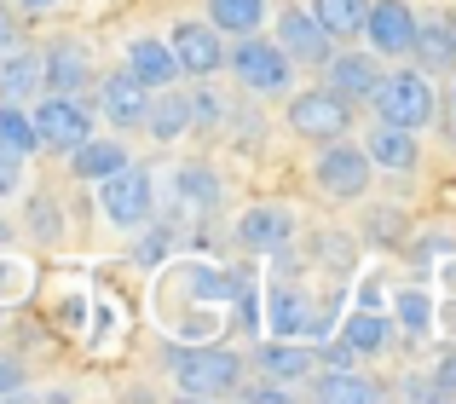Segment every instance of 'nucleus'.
I'll list each match as a JSON object with an SVG mask.
<instances>
[{
  "instance_id": "f257e3e1",
  "label": "nucleus",
  "mask_w": 456,
  "mask_h": 404,
  "mask_svg": "<svg viewBox=\"0 0 456 404\" xmlns=\"http://www.w3.org/2000/svg\"><path fill=\"white\" fill-rule=\"evenodd\" d=\"M167 364H174V382L185 387L191 399L232 393L237 370H243V359H237L232 347H174V352H167Z\"/></svg>"
},
{
  "instance_id": "f03ea898",
  "label": "nucleus",
  "mask_w": 456,
  "mask_h": 404,
  "mask_svg": "<svg viewBox=\"0 0 456 404\" xmlns=\"http://www.w3.org/2000/svg\"><path fill=\"white\" fill-rule=\"evenodd\" d=\"M370 99H376L381 122H399V127H422L428 116H434V87H428L422 69H399V76H381L376 87H370Z\"/></svg>"
},
{
  "instance_id": "7ed1b4c3",
  "label": "nucleus",
  "mask_w": 456,
  "mask_h": 404,
  "mask_svg": "<svg viewBox=\"0 0 456 404\" xmlns=\"http://www.w3.org/2000/svg\"><path fill=\"white\" fill-rule=\"evenodd\" d=\"M29 127H35V139H41V150H76L81 139L93 133V116L76 93H53V99L35 104Z\"/></svg>"
},
{
  "instance_id": "20e7f679",
  "label": "nucleus",
  "mask_w": 456,
  "mask_h": 404,
  "mask_svg": "<svg viewBox=\"0 0 456 404\" xmlns=\"http://www.w3.org/2000/svg\"><path fill=\"white\" fill-rule=\"evenodd\" d=\"M99 202L104 214H110V225H122V231H139V225L151 220V174L134 168V162H122L116 174H104L99 180Z\"/></svg>"
},
{
  "instance_id": "39448f33",
  "label": "nucleus",
  "mask_w": 456,
  "mask_h": 404,
  "mask_svg": "<svg viewBox=\"0 0 456 404\" xmlns=\"http://www.w3.org/2000/svg\"><path fill=\"white\" fill-rule=\"evenodd\" d=\"M370 168H376V162H370L358 145H341V139H330V150L318 157V191L335 197V202H353V197L370 191Z\"/></svg>"
},
{
  "instance_id": "423d86ee",
  "label": "nucleus",
  "mask_w": 456,
  "mask_h": 404,
  "mask_svg": "<svg viewBox=\"0 0 456 404\" xmlns=\"http://www.w3.org/2000/svg\"><path fill=\"white\" fill-rule=\"evenodd\" d=\"M289 127L301 139H341L346 133V99L341 93H330V87H312L301 93V99H289Z\"/></svg>"
},
{
  "instance_id": "0eeeda50",
  "label": "nucleus",
  "mask_w": 456,
  "mask_h": 404,
  "mask_svg": "<svg viewBox=\"0 0 456 404\" xmlns=\"http://www.w3.org/2000/svg\"><path fill=\"white\" fill-rule=\"evenodd\" d=\"M364 35H370L376 53L404 58L416 46V12L404 6V0H370L364 6Z\"/></svg>"
},
{
  "instance_id": "6e6552de",
  "label": "nucleus",
  "mask_w": 456,
  "mask_h": 404,
  "mask_svg": "<svg viewBox=\"0 0 456 404\" xmlns=\"http://www.w3.org/2000/svg\"><path fill=\"white\" fill-rule=\"evenodd\" d=\"M232 64H237L248 93H283L289 87V58H283L278 41H243L232 53Z\"/></svg>"
},
{
  "instance_id": "1a4fd4ad",
  "label": "nucleus",
  "mask_w": 456,
  "mask_h": 404,
  "mask_svg": "<svg viewBox=\"0 0 456 404\" xmlns=\"http://www.w3.org/2000/svg\"><path fill=\"white\" fill-rule=\"evenodd\" d=\"M266 312H272V329H278V341H318L323 329H330V318H318V306L306 301L295 283H278L272 289V301H266Z\"/></svg>"
},
{
  "instance_id": "9d476101",
  "label": "nucleus",
  "mask_w": 456,
  "mask_h": 404,
  "mask_svg": "<svg viewBox=\"0 0 456 404\" xmlns=\"http://www.w3.org/2000/svg\"><path fill=\"white\" fill-rule=\"evenodd\" d=\"M278 46H283V58L323 64V58H330V29H323V23L312 18L306 6H283V18H278Z\"/></svg>"
},
{
  "instance_id": "9b49d317",
  "label": "nucleus",
  "mask_w": 456,
  "mask_h": 404,
  "mask_svg": "<svg viewBox=\"0 0 456 404\" xmlns=\"http://www.w3.org/2000/svg\"><path fill=\"white\" fill-rule=\"evenodd\" d=\"M174 64L185 69V76H214L220 69V29L214 23H174Z\"/></svg>"
},
{
  "instance_id": "f8f14e48",
  "label": "nucleus",
  "mask_w": 456,
  "mask_h": 404,
  "mask_svg": "<svg viewBox=\"0 0 456 404\" xmlns=\"http://www.w3.org/2000/svg\"><path fill=\"white\" fill-rule=\"evenodd\" d=\"M99 99H104V116H110L116 127H139L145 122V104H151V87L134 76V69H116V76L99 87Z\"/></svg>"
},
{
  "instance_id": "ddd939ff",
  "label": "nucleus",
  "mask_w": 456,
  "mask_h": 404,
  "mask_svg": "<svg viewBox=\"0 0 456 404\" xmlns=\"http://www.w3.org/2000/svg\"><path fill=\"white\" fill-rule=\"evenodd\" d=\"M87 53H81L76 41H53L46 46V58H41V87H53V93H81L87 87Z\"/></svg>"
},
{
  "instance_id": "4468645a",
  "label": "nucleus",
  "mask_w": 456,
  "mask_h": 404,
  "mask_svg": "<svg viewBox=\"0 0 456 404\" xmlns=\"http://www.w3.org/2000/svg\"><path fill=\"white\" fill-rule=\"evenodd\" d=\"M323 64H330V93H341V99H370V87L381 81L370 53H341V58H323Z\"/></svg>"
},
{
  "instance_id": "2eb2a0df",
  "label": "nucleus",
  "mask_w": 456,
  "mask_h": 404,
  "mask_svg": "<svg viewBox=\"0 0 456 404\" xmlns=\"http://www.w3.org/2000/svg\"><path fill=\"white\" fill-rule=\"evenodd\" d=\"M364 157H370V162H381V168H393V174H411V168H416V139H411V127L381 122L376 133H370Z\"/></svg>"
},
{
  "instance_id": "dca6fc26",
  "label": "nucleus",
  "mask_w": 456,
  "mask_h": 404,
  "mask_svg": "<svg viewBox=\"0 0 456 404\" xmlns=\"http://www.w3.org/2000/svg\"><path fill=\"white\" fill-rule=\"evenodd\" d=\"M127 69H134L145 87H174V76H179L167 41H134V46H127Z\"/></svg>"
},
{
  "instance_id": "f3484780",
  "label": "nucleus",
  "mask_w": 456,
  "mask_h": 404,
  "mask_svg": "<svg viewBox=\"0 0 456 404\" xmlns=\"http://www.w3.org/2000/svg\"><path fill=\"white\" fill-rule=\"evenodd\" d=\"M237 237H243V248H283L289 243V214L283 208H248L243 225H237Z\"/></svg>"
},
{
  "instance_id": "a211bd4d",
  "label": "nucleus",
  "mask_w": 456,
  "mask_h": 404,
  "mask_svg": "<svg viewBox=\"0 0 456 404\" xmlns=\"http://www.w3.org/2000/svg\"><path fill=\"white\" fill-rule=\"evenodd\" d=\"M139 127H151V139L174 145V139L191 127V104H185V93H174V87H167L156 104H145V122H139Z\"/></svg>"
},
{
  "instance_id": "6ab92c4d",
  "label": "nucleus",
  "mask_w": 456,
  "mask_h": 404,
  "mask_svg": "<svg viewBox=\"0 0 456 404\" xmlns=\"http://www.w3.org/2000/svg\"><path fill=\"white\" fill-rule=\"evenodd\" d=\"M69 157H76V180H104V174H116L127 162V145H116V139H81L76 150H69Z\"/></svg>"
},
{
  "instance_id": "aec40b11",
  "label": "nucleus",
  "mask_w": 456,
  "mask_h": 404,
  "mask_svg": "<svg viewBox=\"0 0 456 404\" xmlns=\"http://www.w3.org/2000/svg\"><path fill=\"white\" fill-rule=\"evenodd\" d=\"M312 364H318V352H312V347H295V341H266V347H260V370H266L272 382L312 376Z\"/></svg>"
},
{
  "instance_id": "412c9836",
  "label": "nucleus",
  "mask_w": 456,
  "mask_h": 404,
  "mask_svg": "<svg viewBox=\"0 0 456 404\" xmlns=\"http://www.w3.org/2000/svg\"><path fill=\"white\" fill-rule=\"evenodd\" d=\"M411 53H422V64H434V69H445L451 58H456V23L439 12V18H416V46Z\"/></svg>"
},
{
  "instance_id": "4be33fe9",
  "label": "nucleus",
  "mask_w": 456,
  "mask_h": 404,
  "mask_svg": "<svg viewBox=\"0 0 456 404\" xmlns=\"http://www.w3.org/2000/svg\"><path fill=\"white\" fill-rule=\"evenodd\" d=\"M266 18V0H208V23L225 35H255Z\"/></svg>"
},
{
  "instance_id": "5701e85b",
  "label": "nucleus",
  "mask_w": 456,
  "mask_h": 404,
  "mask_svg": "<svg viewBox=\"0 0 456 404\" xmlns=\"http://www.w3.org/2000/svg\"><path fill=\"white\" fill-rule=\"evenodd\" d=\"M364 6L370 0H312V18L330 29V41H346L364 29Z\"/></svg>"
},
{
  "instance_id": "b1692460",
  "label": "nucleus",
  "mask_w": 456,
  "mask_h": 404,
  "mask_svg": "<svg viewBox=\"0 0 456 404\" xmlns=\"http://www.w3.org/2000/svg\"><path fill=\"white\" fill-rule=\"evenodd\" d=\"M35 81H41V58H35V53L6 58V64H0V99H6V104L29 99V93H35Z\"/></svg>"
},
{
  "instance_id": "393cba45",
  "label": "nucleus",
  "mask_w": 456,
  "mask_h": 404,
  "mask_svg": "<svg viewBox=\"0 0 456 404\" xmlns=\"http://www.w3.org/2000/svg\"><path fill=\"white\" fill-rule=\"evenodd\" d=\"M387 335H393V329H387V318L364 306V312H353V318H346V335H341V341H346L353 352H381V347H387Z\"/></svg>"
},
{
  "instance_id": "a878e982",
  "label": "nucleus",
  "mask_w": 456,
  "mask_h": 404,
  "mask_svg": "<svg viewBox=\"0 0 456 404\" xmlns=\"http://www.w3.org/2000/svg\"><path fill=\"white\" fill-rule=\"evenodd\" d=\"M393 312H399V324H404V335H411V341L434 329V306H428V295H422V289H399Z\"/></svg>"
},
{
  "instance_id": "bb28decb",
  "label": "nucleus",
  "mask_w": 456,
  "mask_h": 404,
  "mask_svg": "<svg viewBox=\"0 0 456 404\" xmlns=\"http://www.w3.org/2000/svg\"><path fill=\"white\" fill-rule=\"evenodd\" d=\"M41 145L29 127V116H18L12 104H0V150H12V157H29V150Z\"/></svg>"
},
{
  "instance_id": "cd10ccee",
  "label": "nucleus",
  "mask_w": 456,
  "mask_h": 404,
  "mask_svg": "<svg viewBox=\"0 0 456 404\" xmlns=\"http://www.w3.org/2000/svg\"><path fill=\"white\" fill-rule=\"evenodd\" d=\"M318 399H376V387H370L364 376H346L341 364H335V376L318 382Z\"/></svg>"
},
{
  "instance_id": "c85d7f7f",
  "label": "nucleus",
  "mask_w": 456,
  "mask_h": 404,
  "mask_svg": "<svg viewBox=\"0 0 456 404\" xmlns=\"http://www.w3.org/2000/svg\"><path fill=\"white\" fill-rule=\"evenodd\" d=\"M179 191H185L191 202H202V208H208V202H220V185H214V180H208V174H202V168L179 174Z\"/></svg>"
},
{
  "instance_id": "c756f323",
  "label": "nucleus",
  "mask_w": 456,
  "mask_h": 404,
  "mask_svg": "<svg viewBox=\"0 0 456 404\" xmlns=\"http://www.w3.org/2000/svg\"><path fill=\"white\" fill-rule=\"evenodd\" d=\"M29 220H41V237H58V208H53V202H29Z\"/></svg>"
},
{
  "instance_id": "7c9ffc66",
  "label": "nucleus",
  "mask_w": 456,
  "mask_h": 404,
  "mask_svg": "<svg viewBox=\"0 0 456 404\" xmlns=\"http://www.w3.org/2000/svg\"><path fill=\"white\" fill-rule=\"evenodd\" d=\"M428 393H456V352L439 359V376H434V387H428Z\"/></svg>"
},
{
  "instance_id": "2f4dec72",
  "label": "nucleus",
  "mask_w": 456,
  "mask_h": 404,
  "mask_svg": "<svg viewBox=\"0 0 456 404\" xmlns=\"http://www.w3.org/2000/svg\"><path fill=\"white\" fill-rule=\"evenodd\" d=\"M6 191H18V157L0 150V197H6Z\"/></svg>"
},
{
  "instance_id": "473e14b6",
  "label": "nucleus",
  "mask_w": 456,
  "mask_h": 404,
  "mask_svg": "<svg viewBox=\"0 0 456 404\" xmlns=\"http://www.w3.org/2000/svg\"><path fill=\"white\" fill-rule=\"evenodd\" d=\"M18 387H23V370L12 359H0V393H18Z\"/></svg>"
},
{
  "instance_id": "72a5a7b5",
  "label": "nucleus",
  "mask_w": 456,
  "mask_h": 404,
  "mask_svg": "<svg viewBox=\"0 0 456 404\" xmlns=\"http://www.w3.org/2000/svg\"><path fill=\"white\" fill-rule=\"evenodd\" d=\"M248 399H283V387L266 376V382H255V387H248Z\"/></svg>"
},
{
  "instance_id": "f704fd0d",
  "label": "nucleus",
  "mask_w": 456,
  "mask_h": 404,
  "mask_svg": "<svg viewBox=\"0 0 456 404\" xmlns=\"http://www.w3.org/2000/svg\"><path fill=\"white\" fill-rule=\"evenodd\" d=\"M6 41H12V23H6V12H0V53H6Z\"/></svg>"
},
{
  "instance_id": "c9c22d12",
  "label": "nucleus",
  "mask_w": 456,
  "mask_h": 404,
  "mask_svg": "<svg viewBox=\"0 0 456 404\" xmlns=\"http://www.w3.org/2000/svg\"><path fill=\"white\" fill-rule=\"evenodd\" d=\"M12 243V231H6V220H0V248H6Z\"/></svg>"
},
{
  "instance_id": "e433bc0d",
  "label": "nucleus",
  "mask_w": 456,
  "mask_h": 404,
  "mask_svg": "<svg viewBox=\"0 0 456 404\" xmlns=\"http://www.w3.org/2000/svg\"><path fill=\"white\" fill-rule=\"evenodd\" d=\"M23 6H53V0H23Z\"/></svg>"
}]
</instances>
